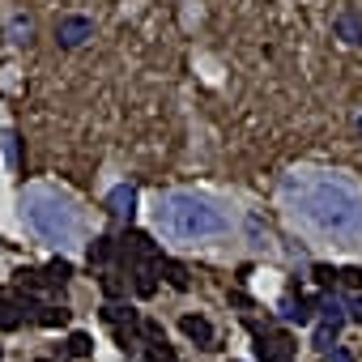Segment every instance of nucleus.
I'll list each match as a JSON object with an SVG mask.
<instances>
[{
    "label": "nucleus",
    "mask_w": 362,
    "mask_h": 362,
    "mask_svg": "<svg viewBox=\"0 0 362 362\" xmlns=\"http://www.w3.org/2000/svg\"><path fill=\"white\" fill-rule=\"evenodd\" d=\"M332 35L349 47H362V9H341L332 18Z\"/></svg>",
    "instance_id": "obj_9"
},
{
    "label": "nucleus",
    "mask_w": 362,
    "mask_h": 362,
    "mask_svg": "<svg viewBox=\"0 0 362 362\" xmlns=\"http://www.w3.org/2000/svg\"><path fill=\"white\" fill-rule=\"evenodd\" d=\"M9 35H13V43H30L35 22H30V18H13V22H9Z\"/></svg>",
    "instance_id": "obj_22"
},
{
    "label": "nucleus",
    "mask_w": 362,
    "mask_h": 362,
    "mask_svg": "<svg viewBox=\"0 0 362 362\" xmlns=\"http://www.w3.org/2000/svg\"><path fill=\"white\" fill-rule=\"evenodd\" d=\"M90 35H94V22H90V18H81V13H64V18L56 22V43H60L64 52L81 47Z\"/></svg>",
    "instance_id": "obj_7"
},
{
    "label": "nucleus",
    "mask_w": 362,
    "mask_h": 362,
    "mask_svg": "<svg viewBox=\"0 0 362 362\" xmlns=\"http://www.w3.org/2000/svg\"><path fill=\"white\" fill-rule=\"evenodd\" d=\"M103 324H111V332H115V341H119V349L124 354H141L136 345H141V315H136V307H115V303H107L103 307Z\"/></svg>",
    "instance_id": "obj_4"
},
{
    "label": "nucleus",
    "mask_w": 362,
    "mask_h": 362,
    "mask_svg": "<svg viewBox=\"0 0 362 362\" xmlns=\"http://www.w3.org/2000/svg\"><path fill=\"white\" fill-rule=\"evenodd\" d=\"M158 277H166V286H170V290H179V294L192 286V281H188V269L179 264V260H166V256L158 260Z\"/></svg>",
    "instance_id": "obj_15"
},
{
    "label": "nucleus",
    "mask_w": 362,
    "mask_h": 362,
    "mask_svg": "<svg viewBox=\"0 0 362 362\" xmlns=\"http://www.w3.org/2000/svg\"><path fill=\"white\" fill-rule=\"evenodd\" d=\"M128 273H132V290H136L141 298H149V294L158 290V264L141 260V264H128Z\"/></svg>",
    "instance_id": "obj_13"
},
{
    "label": "nucleus",
    "mask_w": 362,
    "mask_h": 362,
    "mask_svg": "<svg viewBox=\"0 0 362 362\" xmlns=\"http://www.w3.org/2000/svg\"><path fill=\"white\" fill-rule=\"evenodd\" d=\"M345 328V307L337 298H320V328H315V345L320 349H332L337 337Z\"/></svg>",
    "instance_id": "obj_5"
},
{
    "label": "nucleus",
    "mask_w": 362,
    "mask_h": 362,
    "mask_svg": "<svg viewBox=\"0 0 362 362\" xmlns=\"http://www.w3.org/2000/svg\"><path fill=\"white\" fill-rule=\"evenodd\" d=\"M158 222L175 239H214V235L226 230V214L214 201L192 197V192H170L158 209Z\"/></svg>",
    "instance_id": "obj_2"
},
{
    "label": "nucleus",
    "mask_w": 362,
    "mask_h": 362,
    "mask_svg": "<svg viewBox=\"0 0 362 362\" xmlns=\"http://www.w3.org/2000/svg\"><path fill=\"white\" fill-rule=\"evenodd\" d=\"M252 332H256V354H260V362H294V345H290L286 332H277V328H256V324H252Z\"/></svg>",
    "instance_id": "obj_6"
},
{
    "label": "nucleus",
    "mask_w": 362,
    "mask_h": 362,
    "mask_svg": "<svg viewBox=\"0 0 362 362\" xmlns=\"http://www.w3.org/2000/svg\"><path fill=\"white\" fill-rule=\"evenodd\" d=\"M39 273H43V286L60 290V286H64V281L73 277V264H69V260L60 256V260H47V269H39Z\"/></svg>",
    "instance_id": "obj_17"
},
{
    "label": "nucleus",
    "mask_w": 362,
    "mask_h": 362,
    "mask_svg": "<svg viewBox=\"0 0 362 362\" xmlns=\"http://www.w3.org/2000/svg\"><path fill=\"white\" fill-rule=\"evenodd\" d=\"M107 214H115L119 222H132V214H136V188L132 184H115L107 192Z\"/></svg>",
    "instance_id": "obj_10"
},
{
    "label": "nucleus",
    "mask_w": 362,
    "mask_h": 362,
    "mask_svg": "<svg viewBox=\"0 0 362 362\" xmlns=\"http://www.w3.org/2000/svg\"><path fill=\"white\" fill-rule=\"evenodd\" d=\"M39 362H47V358H39Z\"/></svg>",
    "instance_id": "obj_28"
},
{
    "label": "nucleus",
    "mask_w": 362,
    "mask_h": 362,
    "mask_svg": "<svg viewBox=\"0 0 362 362\" xmlns=\"http://www.w3.org/2000/svg\"><path fill=\"white\" fill-rule=\"evenodd\" d=\"M358 132H362V111H358Z\"/></svg>",
    "instance_id": "obj_27"
},
{
    "label": "nucleus",
    "mask_w": 362,
    "mask_h": 362,
    "mask_svg": "<svg viewBox=\"0 0 362 362\" xmlns=\"http://www.w3.org/2000/svg\"><path fill=\"white\" fill-rule=\"evenodd\" d=\"M115 256H119V247H115V239H111V235H98V239L86 247V260H90V269H94V264H98V269H107Z\"/></svg>",
    "instance_id": "obj_14"
},
{
    "label": "nucleus",
    "mask_w": 362,
    "mask_h": 362,
    "mask_svg": "<svg viewBox=\"0 0 362 362\" xmlns=\"http://www.w3.org/2000/svg\"><path fill=\"white\" fill-rule=\"evenodd\" d=\"M98 286H103V294H107V298H124V294H128V281H124L119 273H111V269L98 277Z\"/></svg>",
    "instance_id": "obj_18"
},
{
    "label": "nucleus",
    "mask_w": 362,
    "mask_h": 362,
    "mask_svg": "<svg viewBox=\"0 0 362 362\" xmlns=\"http://www.w3.org/2000/svg\"><path fill=\"white\" fill-rule=\"evenodd\" d=\"M303 214L332 235H358L362 230V197L345 179H315L303 192Z\"/></svg>",
    "instance_id": "obj_1"
},
{
    "label": "nucleus",
    "mask_w": 362,
    "mask_h": 362,
    "mask_svg": "<svg viewBox=\"0 0 362 362\" xmlns=\"http://www.w3.org/2000/svg\"><path fill=\"white\" fill-rule=\"evenodd\" d=\"M22 218L39 239L60 243V247L73 243V235H77V209L69 201H60L56 192H47V188H35V192L22 197Z\"/></svg>",
    "instance_id": "obj_3"
},
{
    "label": "nucleus",
    "mask_w": 362,
    "mask_h": 362,
    "mask_svg": "<svg viewBox=\"0 0 362 362\" xmlns=\"http://www.w3.org/2000/svg\"><path fill=\"white\" fill-rule=\"evenodd\" d=\"M94 354V337L90 332H69V341L60 345V358H90Z\"/></svg>",
    "instance_id": "obj_16"
},
{
    "label": "nucleus",
    "mask_w": 362,
    "mask_h": 362,
    "mask_svg": "<svg viewBox=\"0 0 362 362\" xmlns=\"http://www.w3.org/2000/svg\"><path fill=\"white\" fill-rule=\"evenodd\" d=\"M179 328H184V337L197 341L201 349H218V332H214V324L205 315H184V320H179Z\"/></svg>",
    "instance_id": "obj_11"
},
{
    "label": "nucleus",
    "mask_w": 362,
    "mask_h": 362,
    "mask_svg": "<svg viewBox=\"0 0 362 362\" xmlns=\"http://www.w3.org/2000/svg\"><path fill=\"white\" fill-rule=\"evenodd\" d=\"M35 324H47V328H56V324H69V311H64V307H39Z\"/></svg>",
    "instance_id": "obj_20"
},
{
    "label": "nucleus",
    "mask_w": 362,
    "mask_h": 362,
    "mask_svg": "<svg viewBox=\"0 0 362 362\" xmlns=\"http://www.w3.org/2000/svg\"><path fill=\"white\" fill-rule=\"evenodd\" d=\"M328 362H354V358H349L341 345H332V349H328Z\"/></svg>",
    "instance_id": "obj_26"
},
{
    "label": "nucleus",
    "mask_w": 362,
    "mask_h": 362,
    "mask_svg": "<svg viewBox=\"0 0 362 362\" xmlns=\"http://www.w3.org/2000/svg\"><path fill=\"white\" fill-rule=\"evenodd\" d=\"M311 277H315V286H320V290H332V286H337V269H332V264H315V269H311Z\"/></svg>",
    "instance_id": "obj_23"
},
{
    "label": "nucleus",
    "mask_w": 362,
    "mask_h": 362,
    "mask_svg": "<svg viewBox=\"0 0 362 362\" xmlns=\"http://www.w3.org/2000/svg\"><path fill=\"white\" fill-rule=\"evenodd\" d=\"M337 281L349 286V290H362V269L358 264H345V269H337Z\"/></svg>",
    "instance_id": "obj_24"
},
{
    "label": "nucleus",
    "mask_w": 362,
    "mask_h": 362,
    "mask_svg": "<svg viewBox=\"0 0 362 362\" xmlns=\"http://www.w3.org/2000/svg\"><path fill=\"white\" fill-rule=\"evenodd\" d=\"M345 311H349L345 320H354V324H362V294H354V298L345 303Z\"/></svg>",
    "instance_id": "obj_25"
},
{
    "label": "nucleus",
    "mask_w": 362,
    "mask_h": 362,
    "mask_svg": "<svg viewBox=\"0 0 362 362\" xmlns=\"http://www.w3.org/2000/svg\"><path fill=\"white\" fill-rule=\"evenodd\" d=\"M13 286H18V290H47L39 269H18V273H13Z\"/></svg>",
    "instance_id": "obj_19"
},
{
    "label": "nucleus",
    "mask_w": 362,
    "mask_h": 362,
    "mask_svg": "<svg viewBox=\"0 0 362 362\" xmlns=\"http://www.w3.org/2000/svg\"><path fill=\"white\" fill-rule=\"evenodd\" d=\"M315 311H320V303H311V298H303V294H298V298H294V294L281 298V320H286V324H311Z\"/></svg>",
    "instance_id": "obj_12"
},
{
    "label": "nucleus",
    "mask_w": 362,
    "mask_h": 362,
    "mask_svg": "<svg viewBox=\"0 0 362 362\" xmlns=\"http://www.w3.org/2000/svg\"><path fill=\"white\" fill-rule=\"evenodd\" d=\"M0 149H5V162L18 170V132H13V128H5V132H0Z\"/></svg>",
    "instance_id": "obj_21"
},
{
    "label": "nucleus",
    "mask_w": 362,
    "mask_h": 362,
    "mask_svg": "<svg viewBox=\"0 0 362 362\" xmlns=\"http://www.w3.org/2000/svg\"><path fill=\"white\" fill-rule=\"evenodd\" d=\"M35 315H39L35 298H0V332H13V328H22Z\"/></svg>",
    "instance_id": "obj_8"
}]
</instances>
